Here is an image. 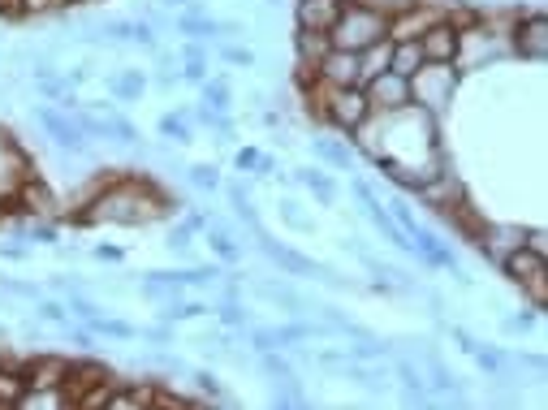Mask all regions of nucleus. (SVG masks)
Returning <instances> with one entry per match:
<instances>
[{"label":"nucleus","mask_w":548,"mask_h":410,"mask_svg":"<svg viewBox=\"0 0 548 410\" xmlns=\"http://www.w3.org/2000/svg\"><path fill=\"white\" fill-rule=\"evenodd\" d=\"M173 31L182 35V39H221V22L208 18V13H177L173 18Z\"/></svg>","instance_id":"26"},{"label":"nucleus","mask_w":548,"mask_h":410,"mask_svg":"<svg viewBox=\"0 0 548 410\" xmlns=\"http://www.w3.org/2000/svg\"><path fill=\"white\" fill-rule=\"evenodd\" d=\"M0 294H9V298H22V303H35V298H39V285L22 281V277H0Z\"/></svg>","instance_id":"43"},{"label":"nucleus","mask_w":548,"mask_h":410,"mask_svg":"<svg viewBox=\"0 0 548 410\" xmlns=\"http://www.w3.org/2000/svg\"><path fill=\"white\" fill-rule=\"evenodd\" d=\"M264 126L268 130H281V113H277V108H268V113H264Z\"/></svg>","instance_id":"51"},{"label":"nucleus","mask_w":548,"mask_h":410,"mask_svg":"<svg viewBox=\"0 0 548 410\" xmlns=\"http://www.w3.org/2000/svg\"><path fill=\"white\" fill-rule=\"evenodd\" d=\"M35 316H39V324L65 328V324H70V307H65V298H44V294H39L35 298Z\"/></svg>","instance_id":"38"},{"label":"nucleus","mask_w":548,"mask_h":410,"mask_svg":"<svg viewBox=\"0 0 548 410\" xmlns=\"http://www.w3.org/2000/svg\"><path fill=\"white\" fill-rule=\"evenodd\" d=\"M91 259H100V264H121V259H126V246L100 242V246H91Z\"/></svg>","instance_id":"46"},{"label":"nucleus","mask_w":548,"mask_h":410,"mask_svg":"<svg viewBox=\"0 0 548 410\" xmlns=\"http://www.w3.org/2000/svg\"><path fill=\"white\" fill-rule=\"evenodd\" d=\"M389 57H393V39H380V44L363 48V52H359V65H363V82L372 78V74H385V70H389Z\"/></svg>","instance_id":"33"},{"label":"nucleus","mask_w":548,"mask_h":410,"mask_svg":"<svg viewBox=\"0 0 548 410\" xmlns=\"http://www.w3.org/2000/svg\"><path fill=\"white\" fill-rule=\"evenodd\" d=\"M311 156L315 164H324L328 173H354L359 169V147L346 134H311Z\"/></svg>","instance_id":"14"},{"label":"nucleus","mask_w":548,"mask_h":410,"mask_svg":"<svg viewBox=\"0 0 548 410\" xmlns=\"http://www.w3.org/2000/svg\"><path fill=\"white\" fill-rule=\"evenodd\" d=\"M186 177H190V186L195 190H203V195H216L221 190V169L216 164H186Z\"/></svg>","instance_id":"37"},{"label":"nucleus","mask_w":548,"mask_h":410,"mask_svg":"<svg viewBox=\"0 0 548 410\" xmlns=\"http://www.w3.org/2000/svg\"><path fill=\"white\" fill-rule=\"evenodd\" d=\"M251 238L259 242V251H264V259L272 268H281L285 277H294V281H307V277H320V259H311V255H303L298 246H290V242H281V238H272L268 229H264V221L259 225H251Z\"/></svg>","instance_id":"9"},{"label":"nucleus","mask_w":548,"mask_h":410,"mask_svg":"<svg viewBox=\"0 0 548 410\" xmlns=\"http://www.w3.org/2000/svg\"><path fill=\"white\" fill-rule=\"evenodd\" d=\"M74 113H78L91 143H121V147H139L143 143L139 126L121 113L117 100H87V104H78Z\"/></svg>","instance_id":"5"},{"label":"nucleus","mask_w":548,"mask_h":410,"mask_svg":"<svg viewBox=\"0 0 548 410\" xmlns=\"http://www.w3.org/2000/svg\"><path fill=\"white\" fill-rule=\"evenodd\" d=\"M350 177H354V173H350ZM350 190H354V199H359V208H363V216H367V221H372V229H376V234L385 238L389 246H397V251H402V255H410V259H415V246H410V238L402 234V225H397L393 216H389L385 199L376 195V186H372V182H363V177H354V182H350Z\"/></svg>","instance_id":"10"},{"label":"nucleus","mask_w":548,"mask_h":410,"mask_svg":"<svg viewBox=\"0 0 548 410\" xmlns=\"http://www.w3.org/2000/svg\"><path fill=\"white\" fill-rule=\"evenodd\" d=\"M255 294H259V298H268L272 307H281L285 316H307V311H311V303L294 290L290 281H255Z\"/></svg>","instance_id":"22"},{"label":"nucleus","mask_w":548,"mask_h":410,"mask_svg":"<svg viewBox=\"0 0 548 410\" xmlns=\"http://www.w3.org/2000/svg\"><path fill=\"white\" fill-rule=\"evenodd\" d=\"M363 95H367V104H372V113H397V108H406L410 104V78L402 74H372L363 82Z\"/></svg>","instance_id":"13"},{"label":"nucleus","mask_w":548,"mask_h":410,"mask_svg":"<svg viewBox=\"0 0 548 410\" xmlns=\"http://www.w3.org/2000/svg\"><path fill=\"white\" fill-rule=\"evenodd\" d=\"M277 212H281V221H285V225L298 229V234H315V221H311V216H303V208H298L294 199H281V203H277Z\"/></svg>","instance_id":"40"},{"label":"nucleus","mask_w":548,"mask_h":410,"mask_svg":"<svg viewBox=\"0 0 548 410\" xmlns=\"http://www.w3.org/2000/svg\"><path fill=\"white\" fill-rule=\"evenodd\" d=\"M139 337L143 341H156V346H173L177 333H173V324H156V328H139Z\"/></svg>","instance_id":"47"},{"label":"nucleus","mask_w":548,"mask_h":410,"mask_svg":"<svg viewBox=\"0 0 548 410\" xmlns=\"http://www.w3.org/2000/svg\"><path fill=\"white\" fill-rule=\"evenodd\" d=\"M389 39V13L376 9L372 0H341V13L337 22L328 26V48H341V52H363Z\"/></svg>","instance_id":"2"},{"label":"nucleus","mask_w":548,"mask_h":410,"mask_svg":"<svg viewBox=\"0 0 548 410\" xmlns=\"http://www.w3.org/2000/svg\"><path fill=\"white\" fill-rule=\"evenodd\" d=\"M471 359H475V367L484 372L488 380H510L514 376V363H510V350H501V346H479L471 350Z\"/></svg>","instance_id":"24"},{"label":"nucleus","mask_w":548,"mask_h":410,"mask_svg":"<svg viewBox=\"0 0 548 410\" xmlns=\"http://www.w3.org/2000/svg\"><path fill=\"white\" fill-rule=\"evenodd\" d=\"M410 246H415V259H423L428 268H441V272H454L458 268V251L449 246L432 225H415L410 229Z\"/></svg>","instance_id":"16"},{"label":"nucleus","mask_w":548,"mask_h":410,"mask_svg":"<svg viewBox=\"0 0 548 410\" xmlns=\"http://www.w3.org/2000/svg\"><path fill=\"white\" fill-rule=\"evenodd\" d=\"M147 87H152V78H147V70H139V65H126V70L108 74V100H117V104H139Z\"/></svg>","instance_id":"20"},{"label":"nucleus","mask_w":548,"mask_h":410,"mask_svg":"<svg viewBox=\"0 0 548 410\" xmlns=\"http://www.w3.org/2000/svg\"><path fill=\"white\" fill-rule=\"evenodd\" d=\"M156 130H160V139L164 143H173V147H190L195 143V121H190V104L182 108H169L160 121H156Z\"/></svg>","instance_id":"23"},{"label":"nucleus","mask_w":548,"mask_h":410,"mask_svg":"<svg viewBox=\"0 0 548 410\" xmlns=\"http://www.w3.org/2000/svg\"><path fill=\"white\" fill-rule=\"evenodd\" d=\"M18 367H22L26 389H48V385H61V389H65L70 359H61V354H35V359H26V363H18Z\"/></svg>","instance_id":"17"},{"label":"nucleus","mask_w":548,"mask_h":410,"mask_svg":"<svg viewBox=\"0 0 548 410\" xmlns=\"http://www.w3.org/2000/svg\"><path fill=\"white\" fill-rule=\"evenodd\" d=\"M164 251L177 259H195V234H190L186 225H173L169 234H164Z\"/></svg>","instance_id":"39"},{"label":"nucleus","mask_w":548,"mask_h":410,"mask_svg":"<svg viewBox=\"0 0 548 410\" xmlns=\"http://www.w3.org/2000/svg\"><path fill=\"white\" fill-rule=\"evenodd\" d=\"M26 173H35L31 169V156H26L22 147H18V139L5 134V126H0V203L18 199V186H22Z\"/></svg>","instance_id":"12"},{"label":"nucleus","mask_w":548,"mask_h":410,"mask_svg":"<svg viewBox=\"0 0 548 410\" xmlns=\"http://www.w3.org/2000/svg\"><path fill=\"white\" fill-rule=\"evenodd\" d=\"M307 104L328 130L346 134V139H354L367 126V117H372V104H367L363 87H311Z\"/></svg>","instance_id":"3"},{"label":"nucleus","mask_w":548,"mask_h":410,"mask_svg":"<svg viewBox=\"0 0 548 410\" xmlns=\"http://www.w3.org/2000/svg\"><path fill=\"white\" fill-rule=\"evenodd\" d=\"M341 13V0H294V26H303V31H324L337 22Z\"/></svg>","instance_id":"21"},{"label":"nucleus","mask_w":548,"mask_h":410,"mask_svg":"<svg viewBox=\"0 0 548 410\" xmlns=\"http://www.w3.org/2000/svg\"><path fill=\"white\" fill-rule=\"evenodd\" d=\"M259 156H264V152H259V147H255V143H246V147H238V152H234V169H238V173H246V177H251V173H255V164H259Z\"/></svg>","instance_id":"44"},{"label":"nucleus","mask_w":548,"mask_h":410,"mask_svg":"<svg viewBox=\"0 0 548 410\" xmlns=\"http://www.w3.org/2000/svg\"><path fill=\"white\" fill-rule=\"evenodd\" d=\"M177 78H182V74H177V70H156V78H152V87H160V91H173V87H177Z\"/></svg>","instance_id":"50"},{"label":"nucleus","mask_w":548,"mask_h":410,"mask_svg":"<svg viewBox=\"0 0 548 410\" xmlns=\"http://www.w3.org/2000/svg\"><path fill=\"white\" fill-rule=\"evenodd\" d=\"M505 39H510V57L518 61H544L548 52V18L540 9H523L510 18V31H505Z\"/></svg>","instance_id":"8"},{"label":"nucleus","mask_w":548,"mask_h":410,"mask_svg":"<svg viewBox=\"0 0 548 410\" xmlns=\"http://www.w3.org/2000/svg\"><path fill=\"white\" fill-rule=\"evenodd\" d=\"M225 195H229V208H234V216H238V221H242L246 229L259 225V208H255V199L246 195V186H242V182L225 186Z\"/></svg>","instance_id":"34"},{"label":"nucleus","mask_w":548,"mask_h":410,"mask_svg":"<svg viewBox=\"0 0 548 410\" xmlns=\"http://www.w3.org/2000/svg\"><path fill=\"white\" fill-rule=\"evenodd\" d=\"M255 363H259V372H264L268 380H290V376H298V372H294V359H290L285 350H259Z\"/></svg>","instance_id":"30"},{"label":"nucleus","mask_w":548,"mask_h":410,"mask_svg":"<svg viewBox=\"0 0 548 410\" xmlns=\"http://www.w3.org/2000/svg\"><path fill=\"white\" fill-rule=\"evenodd\" d=\"M31 117L39 121V130L48 134V143H57L61 152H70V156H87L91 152V139H87V130H82V121L74 113V104H35L31 108Z\"/></svg>","instance_id":"7"},{"label":"nucleus","mask_w":548,"mask_h":410,"mask_svg":"<svg viewBox=\"0 0 548 410\" xmlns=\"http://www.w3.org/2000/svg\"><path fill=\"white\" fill-rule=\"evenodd\" d=\"M527 246V251H540V255H548V238H544V229H523V238H518Z\"/></svg>","instance_id":"49"},{"label":"nucleus","mask_w":548,"mask_h":410,"mask_svg":"<svg viewBox=\"0 0 548 410\" xmlns=\"http://www.w3.org/2000/svg\"><path fill=\"white\" fill-rule=\"evenodd\" d=\"M290 182H298V186H303L307 195H311L315 203H320V208H333V203L341 199V186L333 182V173H328L324 164H298Z\"/></svg>","instance_id":"18"},{"label":"nucleus","mask_w":548,"mask_h":410,"mask_svg":"<svg viewBox=\"0 0 548 410\" xmlns=\"http://www.w3.org/2000/svg\"><path fill=\"white\" fill-rule=\"evenodd\" d=\"M0 259H9V264H26V259H31V242H26V238L0 242Z\"/></svg>","instance_id":"45"},{"label":"nucleus","mask_w":548,"mask_h":410,"mask_svg":"<svg viewBox=\"0 0 548 410\" xmlns=\"http://www.w3.org/2000/svg\"><path fill=\"white\" fill-rule=\"evenodd\" d=\"M203 242H208V251L216 264H225V268H238L246 251H242V242L234 238V229H229L225 221H208V229H203Z\"/></svg>","instance_id":"19"},{"label":"nucleus","mask_w":548,"mask_h":410,"mask_svg":"<svg viewBox=\"0 0 548 410\" xmlns=\"http://www.w3.org/2000/svg\"><path fill=\"white\" fill-rule=\"evenodd\" d=\"M272 398H268V406H281V410H290V406H307L311 398H307V389H303V380L298 376H290V380H272Z\"/></svg>","instance_id":"31"},{"label":"nucleus","mask_w":548,"mask_h":410,"mask_svg":"<svg viewBox=\"0 0 548 410\" xmlns=\"http://www.w3.org/2000/svg\"><path fill=\"white\" fill-rule=\"evenodd\" d=\"M91 328L95 337H117V341H139V328H134L130 320H121L113 316V311H100V316H91V320H82Z\"/></svg>","instance_id":"28"},{"label":"nucleus","mask_w":548,"mask_h":410,"mask_svg":"<svg viewBox=\"0 0 548 410\" xmlns=\"http://www.w3.org/2000/svg\"><path fill=\"white\" fill-rule=\"evenodd\" d=\"M190 5V0H160V9H169V13H182Z\"/></svg>","instance_id":"52"},{"label":"nucleus","mask_w":548,"mask_h":410,"mask_svg":"<svg viewBox=\"0 0 548 410\" xmlns=\"http://www.w3.org/2000/svg\"><path fill=\"white\" fill-rule=\"evenodd\" d=\"M199 104L212 108V113H234V87H229V78L216 74L208 82H199Z\"/></svg>","instance_id":"27"},{"label":"nucleus","mask_w":548,"mask_h":410,"mask_svg":"<svg viewBox=\"0 0 548 410\" xmlns=\"http://www.w3.org/2000/svg\"><path fill=\"white\" fill-rule=\"evenodd\" d=\"M208 221H212V216H208V212H199V208H186V216H182V225H186L195 238L203 234V229H208Z\"/></svg>","instance_id":"48"},{"label":"nucleus","mask_w":548,"mask_h":410,"mask_svg":"<svg viewBox=\"0 0 548 410\" xmlns=\"http://www.w3.org/2000/svg\"><path fill=\"white\" fill-rule=\"evenodd\" d=\"M505 277H510L518 290H523L527 298H531V307H548V255H540V251H527L523 242L518 246H510V251L501 255V264H497Z\"/></svg>","instance_id":"6"},{"label":"nucleus","mask_w":548,"mask_h":410,"mask_svg":"<svg viewBox=\"0 0 548 410\" xmlns=\"http://www.w3.org/2000/svg\"><path fill=\"white\" fill-rule=\"evenodd\" d=\"M173 199L164 195L156 177L139 173H117L100 177L95 190L82 199V208L70 212L74 225H152L160 216H169Z\"/></svg>","instance_id":"1"},{"label":"nucleus","mask_w":548,"mask_h":410,"mask_svg":"<svg viewBox=\"0 0 548 410\" xmlns=\"http://www.w3.org/2000/svg\"><path fill=\"white\" fill-rule=\"evenodd\" d=\"M212 316L221 320L225 328H246V324H251V311L242 307V298H221V303H212Z\"/></svg>","instance_id":"36"},{"label":"nucleus","mask_w":548,"mask_h":410,"mask_svg":"<svg viewBox=\"0 0 548 410\" xmlns=\"http://www.w3.org/2000/svg\"><path fill=\"white\" fill-rule=\"evenodd\" d=\"M540 316H544L540 307H531V311H514V316H505V320H501V328H505L510 337H523V333H531V328L540 324Z\"/></svg>","instance_id":"41"},{"label":"nucleus","mask_w":548,"mask_h":410,"mask_svg":"<svg viewBox=\"0 0 548 410\" xmlns=\"http://www.w3.org/2000/svg\"><path fill=\"white\" fill-rule=\"evenodd\" d=\"M22 389H26V380H22V367H18V363H13V367H5V363H0V406H18Z\"/></svg>","instance_id":"35"},{"label":"nucleus","mask_w":548,"mask_h":410,"mask_svg":"<svg viewBox=\"0 0 548 410\" xmlns=\"http://www.w3.org/2000/svg\"><path fill=\"white\" fill-rule=\"evenodd\" d=\"M225 65H234V70H251L255 65V52L246 48V44H221V52H216Z\"/></svg>","instance_id":"42"},{"label":"nucleus","mask_w":548,"mask_h":410,"mask_svg":"<svg viewBox=\"0 0 548 410\" xmlns=\"http://www.w3.org/2000/svg\"><path fill=\"white\" fill-rule=\"evenodd\" d=\"M315 87H363L359 52L328 48V52H324V61L315 65Z\"/></svg>","instance_id":"15"},{"label":"nucleus","mask_w":548,"mask_h":410,"mask_svg":"<svg viewBox=\"0 0 548 410\" xmlns=\"http://www.w3.org/2000/svg\"><path fill=\"white\" fill-rule=\"evenodd\" d=\"M393 372H397V380H402V402L406 406H428L432 398H428V380H423V367H415V363H410V359H402V363H397L393 367Z\"/></svg>","instance_id":"25"},{"label":"nucleus","mask_w":548,"mask_h":410,"mask_svg":"<svg viewBox=\"0 0 548 410\" xmlns=\"http://www.w3.org/2000/svg\"><path fill=\"white\" fill-rule=\"evenodd\" d=\"M415 39H419L423 61H449L454 65V57H458V22L449 18V13H436Z\"/></svg>","instance_id":"11"},{"label":"nucleus","mask_w":548,"mask_h":410,"mask_svg":"<svg viewBox=\"0 0 548 410\" xmlns=\"http://www.w3.org/2000/svg\"><path fill=\"white\" fill-rule=\"evenodd\" d=\"M458 82L462 70L449 61H423L415 74H410V104L423 108V113L441 117L454 108V95H458Z\"/></svg>","instance_id":"4"},{"label":"nucleus","mask_w":548,"mask_h":410,"mask_svg":"<svg viewBox=\"0 0 548 410\" xmlns=\"http://www.w3.org/2000/svg\"><path fill=\"white\" fill-rule=\"evenodd\" d=\"M423 65V52H419V39H393V57H389V70L410 78Z\"/></svg>","instance_id":"29"},{"label":"nucleus","mask_w":548,"mask_h":410,"mask_svg":"<svg viewBox=\"0 0 548 410\" xmlns=\"http://www.w3.org/2000/svg\"><path fill=\"white\" fill-rule=\"evenodd\" d=\"M139 294L147 298V303H156V307H160V303H169L173 294H182V285H169V281H164L160 272L152 268V272H143V277H139Z\"/></svg>","instance_id":"32"}]
</instances>
